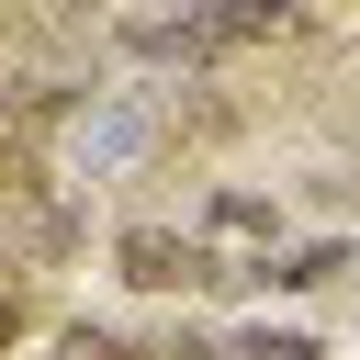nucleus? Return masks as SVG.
<instances>
[{"label": "nucleus", "mask_w": 360, "mask_h": 360, "mask_svg": "<svg viewBox=\"0 0 360 360\" xmlns=\"http://www.w3.org/2000/svg\"><path fill=\"white\" fill-rule=\"evenodd\" d=\"M304 34V0H169V11H112V45L146 68H225L248 45Z\"/></svg>", "instance_id": "obj_1"}, {"label": "nucleus", "mask_w": 360, "mask_h": 360, "mask_svg": "<svg viewBox=\"0 0 360 360\" xmlns=\"http://www.w3.org/2000/svg\"><path fill=\"white\" fill-rule=\"evenodd\" d=\"M191 236H259V248H281V191H236V180H214L202 214H191Z\"/></svg>", "instance_id": "obj_4"}, {"label": "nucleus", "mask_w": 360, "mask_h": 360, "mask_svg": "<svg viewBox=\"0 0 360 360\" xmlns=\"http://www.w3.org/2000/svg\"><path fill=\"white\" fill-rule=\"evenodd\" d=\"M45 360H135V349H124V326H101V315H68V326L45 338Z\"/></svg>", "instance_id": "obj_5"}, {"label": "nucleus", "mask_w": 360, "mask_h": 360, "mask_svg": "<svg viewBox=\"0 0 360 360\" xmlns=\"http://www.w3.org/2000/svg\"><path fill=\"white\" fill-rule=\"evenodd\" d=\"M135 158H169V90H90L56 124V169L68 180H124Z\"/></svg>", "instance_id": "obj_2"}, {"label": "nucleus", "mask_w": 360, "mask_h": 360, "mask_svg": "<svg viewBox=\"0 0 360 360\" xmlns=\"http://www.w3.org/2000/svg\"><path fill=\"white\" fill-rule=\"evenodd\" d=\"M214 270H225V248L214 236H191V225H112V281L124 292H146V304H191V292H214Z\"/></svg>", "instance_id": "obj_3"}, {"label": "nucleus", "mask_w": 360, "mask_h": 360, "mask_svg": "<svg viewBox=\"0 0 360 360\" xmlns=\"http://www.w3.org/2000/svg\"><path fill=\"white\" fill-rule=\"evenodd\" d=\"M225 349H236V360H326V349H315L304 326H236Z\"/></svg>", "instance_id": "obj_6"}, {"label": "nucleus", "mask_w": 360, "mask_h": 360, "mask_svg": "<svg viewBox=\"0 0 360 360\" xmlns=\"http://www.w3.org/2000/svg\"><path fill=\"white\" fill-rule=\"evenodd\" d=\"M22 315H34V270H22L11 248H0V349L22 338Z\"/></svg>", "instance_id": "obj_7"}]
</instances>
